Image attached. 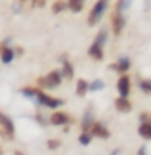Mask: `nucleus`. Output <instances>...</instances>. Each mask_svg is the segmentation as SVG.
I'll list each match as a JSON object with an SVG mask.
<instances>
[{"instance_id": "1", "label": "nucleus", "mask_w": 151, "mask_h": 155, "mask_svg": "<svg viewBox=\"0 0 151 155\" xmlns=\"http://www.w3.org/2000/svg\"><path fill=\"white\" fill-rule=\"evenodd\" d=\"M61 81H63V75H61V71H50L48 75L44 77H40L38 79V86L40 88H46V90H54V88H57L59 84H61Z\"/></svg>"}, {"instance_id": "13", "label": "nucleus", "mask_w": 151, "mask_h": 155, "mask_svg": "<svg viewBox=\"0 0 151 155\" xmlns=\"http://www.w3.org/2000/svg\"><path fill=\"white\" fill-rule=\"evenodd\" d=\"M61 63H63V69H61V75H65V77H73L75 75V67H73V63L69 61L67 58H61Z\"/></svg>"}, {"instance_id": "15", "label": "nucleus", "mask_w": 151, "mask_h": 155, "mask_svg": "<svg viewBox=\"0 0 151 155\" xmlns=\"http://www.w3.org/2000/svg\"><path fill=\"white\" fill-rule=\"evenodd\" d=\"M86 94H88V82L84 79H78L77 81V96L82 98V96H86Z\"/></svg>"}, {"instance_id": "17", "label": "nucleus", "mask_w": 151, "mask_h": 155, "mask_svg": "<svg viewBox=\"0 0 151 155\" xmlns=\"http://www.w3.org/2000/svg\"><path fill=\"white\" fill-rule=\"evenodd\" d=\"M103 88H105V81L96 79L94 82H90V84H88V92H100V90H103Z\"/></svg>"}, {"instance_id": "28", "label": "nucleus", "mask_w": 151, "mask_h": 155, "mask_svg": "<svg viewBox=\"0 0 151 155\" xmlns=\"http://www.w3.org/2000/svg\"><path fill=\"white\" fill-rule=\"evenodd\" d=\"M138 153H140V155H143V153H146V146H142L140 150H138Z\"/></svg>"}, {"instance_id": "16", "label": "nucleus", "mask_w": 151, "mask_h": 155, "mask_svg": "<svg viewBox=\"0 0 151 155\" xmlns=\"http://www.w3.org/2000/svg\"><path fill=\"white\" fill-rule=\"evenodd\" d=\"M67 8L71 12H75V14H78L84 8V0H67Z\"/></svg>"}, {"instance_id": "23", "label": "nucleus", "mask_w": 151, "mask_h": 155, "mask_svg": "<svg viewBox=\"0 0 151 155\" xmlns=\"http://www.w3.org/2000/svg\"><path fill=\"white\" fill-rule=\"evenodd\" d=\"M21 96L23 98H29V100H34V96H37V88H21Z\"/></svg>"}, {"instance_id": "25", "label": "nucleus", "mask_w": 151, "mask_h": 155, "mask_svg": "<svg viewBox=\"0 0 151 155\" xmlns=\"http://www.w3.org/2000/svg\"><path fill=\"white\" fill-rule=\"evenodd\" d=\"M46 146H48V150H52V151H56V150H57V147H59V146H61V142H59V140H48V144H46Z\"/></svg>"}, {"instance_id": "26", "label": "nucleus", "mask_w": 151, "mask_h": 155, "mask_svg": "<svg viewBox=\"0 0 151 155\" xmlns=\"http://www.w3.org/2000/svg\"><path fill=\"white\" fill-rule=\"evenodd\" d=\"M140 121H142V123L149 121V115H147V113H142V115H140Z\"/></svg>"}, {"instance_id": "11", "label": "nucleus", "mask_w": 151, "mask_h": 155, "mask_svg": "<svg viewBox=\"0 0 151 155\" xmlns=\"http://www.w3.org/2000/svg\"><path fill=\"white\" fill-rule=\"evenodd\" d=\"M14 58H15V50L10 44H2V48H0V59H2V63H11Z\"/></svg>"}, {"instance_id": "18", "label": "nucleus", "mask_w": 151, "mask_h": 155, "mask_svg": "<svg viewBox=\"0 0 151 155\" xmlns=\"http://www.w3.org/2000/svg\"><path fill=\"white\" fill-rule=\"evenodd\" d=\"M92 123H94V117H92V113H90V111H86V113H84V117H82L80 128H82V130H90V127H92Z\"/></svg>"}, {"instance_id": "9", "label": "nucleus", "mask_w": 151, "mask_h": 155, "mask_svg": "<svg viewBox=\"0 0 151 155\" xmlns=\"http://www.w3.org/2000/svg\"><path fill=\"white\" fill-rule=\"evenodd\" d=\"M111 23H113V33L115 35H120L123 33V29H124V15H123V12H115L113 14V19H111Z\"/></svg>"}, {"instance_id": "21", "label": "nucleus", "mask_w": 151, "mask_h": 155, "mask_svg": "<svg viewBox=\"0 0 151 155\" xmlns=\"http://www.w3.org/2000/svg\"><path fill=\"white\" fill-rule=\"evenodd\" d=\"M130 4H132V0H117L115 10H117V12H126V10L130 8Z\"/></svg>"}, {"instance_id": "3", "label": "nucleus", "mask_w": 151, "mask_h": 155, "mask_svg": "<svg viewBox=\"0 0 151 155\" xmlns=\"http://www.w3.org/2000/svg\"><path fill=\"white\" fill-rule=\"evenodd\" d=\"M34 100H37V104L44 105V107H50V109H57V107H61L65 102L59 98H54V96H48L46 92L42 90H37V96H34Z\"/></svg>"}, {"instance_id": "14", "label": "nucleus", "mask_w": 151, "mask_h": 155, "mask_svg": "<svg viewBox=\"0 0 151 155\" xmlns=\"http://www.w3.org/2000/svg\"><path fill=\"white\" fill-rule=\"evenodd\" d=\"M138 134H140L143 140H151V124H149V121H146V123L140 124V128H138Z\"/></svg>"}, {"instance_id": "2", "label": "nucleus", "mask_w": 151, "mask_h": 155, "mask_svg": "<svg viewBox=\"0 0 151 155\" xmlns=\"http://www.w3.org/2000/svg\"><path fill=\"white\" fill-rule=\"evenodd\" d=\"M107 6H109V0H98V2L94 4V8L90 10V14H88V25H96V23L103 17V14L107 12Z\"/></svg>"}, {"instance_id": "29", "label": "nucleus", "mask_w": 151, "mask_h": 155, "mask_svg": "<svg viewBox=\"0 0 151 155\" xmlns=\"http://www.w3.org/2000/svg\"><path fill=\"white\" fill-rule=\"evenodd\" d=\"M33 2H34V6H37V4H38V0H33Z\"/></svg>"}, {"instance_id": "20", "label": "nucleus", "mask_w": 151, "mask_h": 155, "mask_svg": "<svg viewBox=\"0 0 151 155\" xmlns=\"http://www.w3.org/2000/svg\"><path fill=\"white\" fill-rule=\"evenodd\" d=\"M107 29H101V31L96 35V40H94V44H98V46H105V42H107Z\"/></svg>"}, {"instance_id": "5", "label": "nucleus", "mask_w": 151, "mask_h": 155, "mask_svg": "<svg viewBox=\"0 0 151 155\" xmlns=\"http://www.w3.org/2000/svg\"><path fill=\"white\" fill-rule=\"evenodd\" d=\"M90 134L96 136V138H101V140H107L109 138V130H107L105 124H101V123H92V127H90Z\"/></svg>"}, {"instance_id": "6", "label": "nucleus", "mask_w": 151, "mask_h": 155, "mask_svg": "<svg viewBox=\"0 0 151 155\" xmlns=\"http://www.w3.org/2000/svg\"><path fill=\"white\" fill-rule=\"evenodd\" d=\"M109 69L115 71V73H120V75H123V73H126V71L130 69V59L126 58V56H120L113 65H109Z\"/></svg>"}, {"instance_id": "10", "label": "nucleus", "mask_w": 151, "mask_h": 155, "mask_svg": "<svg viewBox=\"0 0 151 155\" xmlns=\"http://www.w3.org/2000/svg\"><path fill=\"white\" fill-rule=\"evenodd\" d=\"M115 107H117L119 113H130L132 111V104H130L128 96H119L115 100Z\"/></svg>"}, {"instance_id": "8", "label": "nucleus", "mask_w": 151, "mask_h": 155, "mask_svg": "<svg viewBox=\"0 0 151 155\" xmlns=\"http://www.w3.org/2000/svg\"><path fill=\"white\" fill-rule=\"evenodd\" d=\"M48 123H50V124H56V127H63V124H69L71 123V117L67 115V113H63V111H56L50 117V121H48Z\"/></svg>"}, {"instance_id": "22", "label": "nucleus", "mask_w": 151, "mask_h": 155, "mask_svg": "<svg viewBox=\"0 0 151 155\" xmlns=\"http://www.w3.org/2000/svg\"><path fill=\"white\" fill-rule=\"evenodd\" d=\"M65 8H67V2H65V0H56V2L52 4L54 14H59V12H63Z\"/></svg>"}, {"instance_id": "27", "label": "nucleus", "mask_w": 151, "mask_h": 155, "mask_svg": "<svg viewBox=\"0 0 151 155\" xmlns=\"http://www.w3.org/2000/svg\"><path fill=\"white\" fill-rule=\"evenodd\" d=\"M149 10V0H143V12Z\"/></svg>"}, {"instance_id": "4", "label": "nucleus", "mask_w": 151, "mask_h": 155, "mask_svg": "<svg viewBox=\"0 0 151 155\" xmlns=\"http://www.w3.org/2000/svg\"><path fill=\"white\" fill-rule=\"evenodd\" d=\"M0 127H2L4 134L8 136V138H14V136H15V124H14V121H11L6 113H2V111H0Z\"/></svg>"}, {"instance_id": "24", "label": "nucleus", "mask_w": 151, "mask_h": 155, "mask_svg": "<svg viewBox=\"0 0 151 155\" xmlns=\"http://www.w3.org/2000/svg\"><path fill=\"white\" fill-rule=\"evenodd\" d=\"M140 88H142V92L151 94V81H140Z\"/></svg>"}, {"instance_id": "12", "label": "nucleus", "mask_w": 151, "mask_h": 155, "mask_svg": "<svg viewBox=\"0 0 151 155\" xmlns=\"http://www.w3.org/2000/svg\"><path fill=\"white\" fill-rule=\"evenodd\" d=\"M88 56L92 59H96V61H101L103 59V46H98L92 42V46L88 48Z\"/></svg>"}, {"instance_id": "19", "label": "nucleus", "mask_w": 151, "mask_h": 155, "mask_svg": "<svg viewBox=\"0 0 151 155\" xmlns=\"http://www.w3.org/2000/svg\"><path fill=\"white\" fill-rule=\"evenodd\" d=\"M92 138H94V136L90 134V130H82L80 136H78V144H80V146H90Z\"/></svg>"}, {"instance_id": "7", "label": "nucleus", "mask_w": 151, "mask_h": 155, "mask_svg": "<svg viewBox=\"0 0 151 155\" xmlns=\"http://www.w3.org/2000/svg\"><path fill=\"white\" fill-rule=\"evenodd\" d=\"M130 84H132L130 77L123 73V77L117 81V92H119V96H128V94H130Z\"/></svg>"}, {"instance_id": "30", "label": "nucleus", "mask_w": 151, "mask_h": 155, "mask_svg": "<svg viewBox=\"0 0 151 155\" xmlns=\"http://www.w3.org/2000/svg\"><path fill=\"white\" fill-rule=\"evenodd\" d=\"M149 124H151V119H149Z\"/></svg>"}]
</instances>
